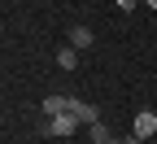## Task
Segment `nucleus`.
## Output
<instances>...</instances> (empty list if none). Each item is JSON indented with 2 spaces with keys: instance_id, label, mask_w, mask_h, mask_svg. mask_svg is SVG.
Here are the masks:
<instances>
[{
  "instance_id": "obj_1",
  "label": "nucleus",
  "mask_w": 157,
  "mask_h": 144,
  "mask_svg": "<svg viewBox=\"0 0 157 144\" xmlns=\"http://www.w3.org/2000/svg\"><path fill=\"white\" fill-rule=\"evenodd\" d=\"M78 127H83V122H78L74 114H57V118H44V127H39V131H44V135H61V140H66V135H74Z\"/></svg>"
},
{
  "instance_id": "obj_2",
  "label": "nucleus",
  "mask_w": 157,
  "mask_h": 144,
  "mask_svg": "<svg viewBox=\"0 0 157 144\" xmlns=\"http://www.w3.org/2000/svg\"><path fill=\"white\" fill-rule=\"evenodd\" d=\"M131 131H135V140H153V135H157V114H153V109H140L135 122H131Z\"/></svg>"
},
{
  "instance_id": "obj_3",
  "label": "nucleus",
  "mask_w": 157,
  "mask_h": 144,
  "mask_svg": "<svg viewBox=\"0 0 157 144\" xmlns=\"http://www.w3.org/2000/svg\"><path fill=\"white\" fill-rule=\"evenodd\" d=\"M44 118H57V114H70L74 109V96H44Z\"/></svg>"
},
{
  "instance_id": "obj_4",
  "label": "nucleus",
  "mask_w": 157,
  "mask_h": 144,
  "mask_svg": "<svg viewBox=\"0 0 157 144\" xmlns=\"http://www.w3.org/2000/svg\"><path fill=\"white\" fill-rule=\"evenodd\" d=\"M92 44H96V35H92L87 26H74V31H70V48L83 53V48H92Z\"/></svg>"
},
{
  "instance_id": "obj_5",
  "label": "nucleus",
  "mask_w": 157,
  "mask_h": 144,
  "mask_svg": "<svg viewBox=\"0 0 157 144\" xmlns=\"http://www.w3.org/2000/svg\"><path fill=\"white\" fill-rule=\"evenodd\" d=\"M57 66H61V70H74V66H78V48H70V44L57 48Z\"/></svg>"
},
{
  "instance_id": "obj_6",
  "label": "nucleus",
  "mask_w": 157,
  "mask_h": 144,
  "mask_svg": "<svg viewBox=\"0 0 157 144\" xmlns=\"http://www.w3.org/2000/svg\"><path fill=\"white\" fill-rule=\"evenodd\" d=\"M113 135H109V127H105V122H92V127H87V144H109Z\"/></svg>"
},
{
  "instance_id": "obj_7",
  "label": "nucleus",
  "mask_w": 157,
  "mask_h": 144,
  "mask_svg": "<svg viewBox=\"0 0 157 144\" xmlns=\"http://www.w3.org/2000/svg\"><path fill=\"white\" fill-rule=\"evenodd\" d=\"M135 5H140V0H118V9H122V13H131Z\"/></svg>"
},
{
  "instance_id": "obj_8",
  "label": "nucleus",
  "mask_w": 157,
  "mask_h": 144,
  "mask_svg": "<svg viewBox=\"0 0 157 144\" xmlns=\"http://www.w3.org/2000/svg\"><path fill=\"white\" fill-rule=\"evenodd\" d=\"M144 5H148V9H157V0H144Z\"/></svg>"
},
{
  "instance_id": "obj_9",
  "label": "nucleus",
  "mask_w": 157,
  "mask_h": 144,
  "mask_svg": "<svg viewBox=\"0 0 157 144\" xmlns=\"http://www.w3.org/2000/svg\"><path fill=\"white\" fill-rule=\"evenodd\" d=\"M127 144H144V140H135V135H131V140H127Z\"/></svg>"
},
{
  "instance_id": "obj_10",
  "label": "nucleus",
  "mask_w": 157,
  "mask_h": 144,
  "mask_svg": "<svg viewBox=\"0 0 157 144\" xmlns=\"http://www.w3.org/2000/svg\"><path fill=\"white\" fill-rule=\"evenodd\" d=\"M109 144H127V140H109Z\"/></svg>"
}]
</instances>
